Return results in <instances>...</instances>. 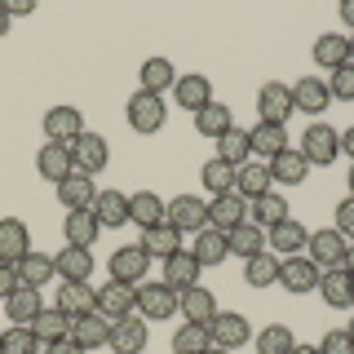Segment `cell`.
Listing matches in <instances>:
<instances>
[{
    "label": "cell",
    "instance_id": "91938a15",
    "mask_svg": "<svg viewBox=\"0 0 354 354\" xmlns=\"http://www.w3.org/2000/svg\"><path fill=\"white\" fill-rule=\"evenodd\" d=\"M346 270L354 274V243H350V252H346Z\"/></svg>",
    "mask_w": 354,
    "mask_h": 354
},
{
    "label": "cell",
    "instance_id": "8fae6325",
    "mask_svg": "<svg viewBox=\"0 0 354 354\" xmlns=\"http://www.w3.org/2000/svg\"><path fill=\"white\" fill-rule=\"evenodd\" d=\"M71 341H75L84 354H88V350H102L106 341H111V319L97 315V310H88V315L71 319Z\"/></svg>",
    "mask_w": 354,
    "mask_h": 354
},
{
    "label": "cell",
    "instance_id": "003e7915",
    "mask_svg": "<svg viewBox=\"0 0 354 354\" xmlns=\"http://www.w3.org/2000/svg\"><path fill=\"white\" fill-rule=\"evenodd\" d=\"M0 341H5V332H0Z\"/></svg>",
    "mask_w": 354,
    "mask_h": 354
},
{
    "label": "cell",
    "instance_id": "b9f144b4",
    "mask_svg": "<svg viewBox=\"0 0 354 354\" xmlns=\"http://www.w3.org/2000/svg\"><path fill=\"white\" fill-rule=\"evenodd\" d=\"M213 350V332L208 324H182L173 337V354H208Z\"/></svg>",
    "mask_w": 354,
    "mask_h": 354
},
{
    "label": "cell",
    "instance_id": "3957f363",
    "mask_svg": "<svg viewBox=\"0 0 354 354\" xmlns=\"http://www.w3.org/2000/svg\"><path fill=\"white\" fill-rule=\"evenodd\" d=\"M306 252L319 270H341V266H346V252H350V239L341 235L337 226H328V230H315V235H310Z\"/></svg>",
    "mask_w": 354,
    "mask_h": 354
},
{
    "label": "cell",
    "instance_id": "6da1fadb",
    "mask_svg": "<svg viewBox=\"0 0 354 354\" xmlns=\"http://www.w3.org/2000/svg\"><path fill=\"white\" fill-rule=\"evenodd\" d=\"M124 120H129V129L133 133H142V138H151V133H160L164 124H169V106H164V97H155V93H133L129 97V106H124Z\"/></svg>",
    "mask_w": 354,
    "mask_h": 354
},
{
    "label": "cell",
    "instance_id": "603a6c76",
    "mask_svg": "<svg viewBox=\"0 0 354 354\" xmlns=\"http://www.w3.org/2000/svg\"><path fill=\"white\" fill-rule=\"evenodd\" d=\"M173 93H177V106L182 111H204L208 102H213V84H208V75H199V71H191V75H177V84H173Z\"/></svg>",
    "mask_w": 354,
    "mask_h": 354
},
{
    "label": "cell",
    "instance_id": "7bdbcfd3",
    "mask_svg": "<svg viewBox=\"0 0 354 354\" xmlns=\"http://www.w3.org/2000/svg\"><path fill=\"white\" fill-rule=\"evenodd\" d=\"M199 182H204V191L213 195V199H217V195H230V191H235V169H230L226 160H217V155H213V160L199 169Z\"/></svg>",
    "mask_w": 354,
    "mask_h": 354
},
{
    "label": "cell",
    "instance_id": "681fc988",
    "mask_svg": "<svg viewBox=\"0 0 354 354\" xmlns=\"http://www.w3.org/2000/svg\"><path fill=\"white\" fill-rule=\"evenodd\" d=\"M328 93H332V97H341V102H354V58H350L346 66H337V71H332Z\"/></svg>",
    "mask_w": 354,
    "mask_h": 354
},
{
    "label": "cell",
    "instance_id": "9c48e42d",
    "mask_svg": "<svg viewBox=\"0 0 354 354\" xmlns=\"http://www.w3.org/2000/svg\"><path fill=\"white\" fill-rule=\"evenodd\" d=\"M138 310V288L133 283H120V279H111L106 288H97V315H106L111 324L115 319H124Z\"/></svg>",
    "mask_w": 354,
    "mask_h": 354
},
{
    "label": "cell",
    "instance_id": "f5cc1de1",
    "mask_svg": "<svg viewBox=\"0 0 354 354\" xmlns=\"http://www.w3.org/2000/svg\"><path fill=\"white\" fill-rule=\"evenodd\" d=\"M22 288V279H18V266H5L0 261V301H9V297H14Z\"/></svg>",
    "mask_w": 354,
    "mask_h": 354
},
{
    "label": "cell",
    "instance_id": "816d5d0a",
    "mask_svg": "<svg viewBox=\"0 0 354 354\" xmlns=\"http://www.w3.org/2000/svg\"><path fill=\"white\" fill-rule=\"evenodd\" d=\"M337 230L354 243V195H346V199L337 204Z\"/></svg>",
    "mask_w": 354,
    "mask_h": 354
},
{
    "label": "cell",
    "instance_id": "6f0895ef",
    "mask_svg": "<svg viewBox=\"0 0 354 354\" xmlns=\"http://www.w3.org/2000/svg\"><path fill=\"white\" fill-rule=\"evenodd\" d=\"M341 22L354 31V0H341Z\"/></svg>",
    "mask_w": 354,
    "mask_h": 354
},
{
    "label": "cell",
    "instance_id": "be15d7a7",
    "mask_svg": "<svg viewBox=\"0 0 354 354\" xmlns=\"http://www.w3.org/2000/svg\"><path fill=\"white\" fill-rule=\"evenodd\" d=\"M208 354H230V350H221V346H213V350H208Z\"/></svg>",
    "mask_w": 354,
    "mask_h": 354
},
{
    "label": "cell",
    "instance_id": "d6a6232c",
    "mask_svg": "<svg viewBox=\"0 0 354 354\" xmlns=\"http://www.w3.org/2000/svg\"><path fill=\"white\" fill-rule=\"evenodd\" d=\"M40 310H44L40 288H27V283H22L18 292L5 301V315L14 319V324H22V328H31V324H36V315H40Z\"/></svg>",
    "mask_w": 354,
    "mask_h": 354
},
{
    "label": "cell",
    "instance_id": "03108f58",
    "mask_svg": "<svg viewBox=\"0 0 354 354\" xmlns=\"http://www.w3.org/2000/svg\"><path fill=\"white\" fill-rule=\"evenodd\" d=\"M350 58H354V36H350Z\"/></svg>",
    "mask_w": 354,
    "mask_h": 354
},
{
    "label": "cell",
    "instance_id": "8d00e7d4",
    "mask_svg": "<svg viewBox=\"0 0 354 354\" xmlns=\"http://www.w3.org/2000/svg\"><path fill=\"white\" fill-rule=\"evenodd\" d=\"M164 199L155 195V191H138V195H129V221H138L142 230H151V226H160L164 221Z\"/></svg>",
    "mask_w": 354,
    "mask_h": 354
},
{
    "label": "cell",
    "instance_id": "e0dca14e",
    "mask_svg": "<svg viewBox=\"0 0 354 354\" xmlns=\"http://www.w3.org/2000/svg\"><path fill=\"white\" fill-rule=\"evenodd\" d=\"M31 252V235H27V221L18 217H0V261L18 266Z\"/></svg>",
    "mask_w": 354,
    "mask_h": 354
},
{
    "label": "cell",
    "instance_id": "52a82bcc",
    "mask_svg": "<svg viewBox=\"0 0 354 354\" xmlns=\"http://www.w3.org/2000/svg\"><path fill=\"white\" fill-rule=\"evenodd\" d=\"M257 111H261V124H283V129H288V115L297 111V106H292V84H283V80L261 84Z\"/></svg>",
    "mask_w": 354,
    "mask_h": 354
},
{
    "label": "cell",
    "instance_id": "680465c9",
    "mask_svg": "<svg viewBox=\"0 0 354 354\" xmlns=\"http://www.w3.org/2000/svg\"><path fill=\"white\" fill-rule=\"evenodd\" d=\"M9 22H14V18H9V9H5V0H0V36H5V31H9Z\"/></svg>",
    "mask_w": 354,
    "mask_h": 354
},
{
    "label": "cell",
    "instance_id": "6125c7cd",
    "mask_svg": "<svg viewBox=\"0 0 354 354\" xmlns=\"http://www.w3.org/2000/svg\"><path fill=\"white\" fill-rule=\"evenodd\" d=\"M350 195H354V164H350Z\"/></svg>",
    "mask_w": 354,
    "mask_h": 354
},
{
    "label": "cell",
    "instance_id": "11a10c76",
    "mask_svg": "<svg viewBox=\"0 0 354 354\" xmlns=\"http://www.w3.org/2000/svg\"><path fill=\"white\" fill-rule=\"evenodd\" d=\"M9 18H22V14H31V9H36V5H31V0H9Z\"/></svg>",
    "mask_w": 354,
    "mask_h": 354
},
{
    "label": "cell",
    "instance_id": "ffe728a7",
    "mask_svg": "<svg viewBox=\"0 0 354 354\" xmlns=\"http://www.w3.org/2000/svg\"><path fill=\"white\" fill-rule=\"evenodd\" d=\"M62 235L71 248H93L97 235H102V221L93 217V208H75V213H66L62 221Z\"/></svg>",
    "mask_w": 354,
    "mask_h": 354
},
{
    "label": "cell",
    "instance_id": "bcb514c9",
    "mask_svg": "<svg viewBox=\"0 0 354 354\" xmlns=\"http://www.w3.org/2000/svg\"><path fill=\"white\" fill-rule=\"evenodd\" d=\"M142 248L151 252V257H173L177 248H182V235L169 226V221H160V226H151V230H142Z\"/></svg>",
    "mask_w": 354,
    "mask_h": 354
},
{
    "label": "cell",
    "instance_id": "f35d334b",
    "mask_svg": "<svg viewBox=\"0 0 354 354\" xmlns=\"http://www.w3.org/2000/svg\"><path fill=\"white\" fill-rule=\"evenodd\" d=\"M226 243H230V252L235 257H257V252H266V230L261 226H252V221H239L235 230H226Z\"/></svg>",
    "mask_w": 354,
    "mask_h": 354
},
{
    "label": "cell",
    "instance_id": "484cf974",
    "mask_svg": "<svg viewBox=\"0 0 354 354\" xmlns=\"http://www.w3.org/2000/svg\"><path fill=\"white\" fill-rule=\"evenodd\" d=\"M328 102H332V93H328V84L319 80V75H301V80L292 84V106L306 111V115H324Z\"/></svg>",
    "mask_w": 354,
    "mask_h": 354
},
{
    "label": "cell",
    "instance_id": "ba28073f",
    "mask_svg": "<svg viewBox=\"0 0 354 354\" xmlns=\"http://www.w3.org/2000/svg\"><path fill=\"white\" fill-rule=\"evenodd\" d=\"M319 279H324V270H319L310 257H279V283L288 288V292H315Z\"/></svg>",
    "mask_w": 354,
    "mask_h": 354
},
{
    "label": "cell",
    "instance_id": "5bb4252c",
    "mask_svg": "<svg viewBox=\"0 0 354 354\" xmlns=\"http://www.w3.org/2000/svg\"><path fill=\"white\" fill-rule=\"evenodd\" d=\"M208 332H213V346H221V350H239L243 341L252 337L248 319L235 315V310H217V319L208 324Z\"/></svg>",
    "mask_w": 354,
    "mask_h": 354
},
{
    "label": "cell",
    "instance_id": "9a60e30c",
    "mask_svg": "<svg viewBox=\"0 0 354 354\" xmlns=\"http://www.w3.org/2000/svg\"><path fill=\"white\" fill-rule=\"evenodd\" d=\"M93 266H97L93 252H88V248H71V243L53 257V270H58L62 283H88V279H93Z\"/></svg>",
    "mask_w": 354,
    "mask_h": 354
},
{
    "label": "cell",
    "instance_id": "4316f807",
    "mask_svg": "<svg viewBox=\"0 0 354 354\" xmlns=\"http://www.w3.org/2000/svg\"><path fill=\"white\" fill-rule=\"evenodd\" d=\"M319 297L332 306V310H350L354 306V274L341 266V270H324L319 279Z\"/></svg>",
    "mask_w": 354,
    "mask_h": 354
},
{
    "label": "cell",
    "instance_id": "1f68e13d",
    "mask_svg": "<svg viewBox=\"0 0 354 354\" xmlns=\"http://www.w3.org/2000/svg\"><path fill=\"white\" fill-rule=\"evenodd\" d=\"M195 261L199 266H221V261H226L230 257V243H226V230H217V226H204V230H199V235H195Z\"/></svg>",
    "mask_w": 354,
    "mask_h": 354
},
{
    "label": "cell",
    "instance_id": "f546056e",
    "mask_svg": "<svg viewBox=\"0 0 354 354\" xmlns=\"http://www.w3.org/2000/svg\"><path fill=\"white\" fill-rule=\"evenodd\" d=\"M58 310L66 319H80L88 310H97V288L88 283H58Z\"/></svg>",
    "mask_w": 354,
    "mask_h": 354
},
{
    "label": "cell",
    "instance_id": "277c9868",
    "mask_svg": "<svg viewBox=\"0 0 354 354\" xmlns=\"http://www.w3.org/2000/svg\"><path fill=\"white\" fill-rule=\"evenodd\" d=\"M106 270H111V279H120V283H147V270H151V252L142 248V243H124V248H115L111 252V261H106Z\"/></svg>",
    "mask_w": 354,
    "mask_h": 354
},
{
    "label": "cell",
    "instance_id": "f907efd6",
    "mask_svg": "<svg viewBox=\"0 0 354 354\" xmlns=\"http://www.w3.org/2000/svg\"><path fill=\"white\" fill-rule=\"evenodd\" d=\"M319 354H354V341L346 328H332L324 332V341H319Z\"/></svg>",
    "mask_w": 354,
    "mask_h": 354
},
{
    "label": "cell",
    "instance_id": "e575fe53",
    "mask_svg": "<svg viewBox=\"0 0 354 354\" xmlns=\"http://www.w3.org/2000/svg\"><path fill=\"white\" fill-rule=\"evenodd\" d=\"M270 177H274V182H283V186H301L306 177H310L306 155H301V151H292V147L279 151V155L270 160Z\"/></svg>",
    "mask_w": 354,
    "mask_h": 354
},
{
    "label": "cell",
    "instance_id": "83f0119b",
    "mask_svg": "<svg viewBox=\"0 0 354 354\" xmlns=\"http://www.w3.org/2000/svg\"><path fill=\"white\" fill-rule=\"evenodd\" d=\"M138 80H142V84H138L142 93L164 97V93L177 84V66H173L169 58H147V62H142V71H138Z\"/></svg>",
    "mask_w": 354,
    "mask_h": 354
},
{
    "label": "cell",
    "instance_id": "8992f818",
    "mask_svg": "<svg viewBox=\"0 0 354 354\" xmlns=\"http://www.w3.org/2000/svg\"><path fill=\"white\" fill-rule=\"evenodd\" d=\"M71 160H75V173H102L106 164H111V147H106V138L102 133H80V138L71 142Z\"/></svg>",
    "mask_w": 354,
    "mask_h": 354
},
{
    "label": "cell",
    "instance_id": "ab89813d",
    "mask_svg": "<svg viewBox=\"0 0 354 354\" xmlns=\"http://www.w3.org/2000/svg\"><path fill=\"white\" fill-rule=\"evenodd\" d=\"M235 129V115H230V106H221V102H208L204 111H195V133L199 138H221V133H230Z\"/></svg>",
    "mask_w": 354,
    "mask_h": 354
},
{
    "label": "cell",
    "instance_id": "74e56055",
    "mask_svg": "<svg viewBox=\"0 0 354 354\" xmlns=\"http://www.w3.org/2000/svg\"><path fill=\"white\" fill-rule=\"evenodd\" d=\"M31 332L40 337V346H53V341L71 337V319H66L58 306H44L40 315H36V324H31Z\"/></svg>",
    "mask_w": 354,
    "mask_h": 354
},
{
    "label": "cell",
    "instance_id": "d6986e66",
    "mask_svg": "<svg viewBox=\"0 0 354 354\" xmlns=\"http://www.w3.org/2000/svg\"><path fill=\"white\" fill-rule=\"evenodd\" d=\"M53 191H58V204L66 208V213H75V208H93V199H97V186H93V177H88V173L62 177Z\"/></svg>",
    "mask_w": 354,
    "mask_h": 354
},
{
    "label": "cell",
    "instance_id": "836d02e7",
    "mask_svg": "<svg viewBox=\"0 0 354 354\" xmlns=\"http://www.w3.org/2000/svg\"><path fill=\"white\" fill-rule=\"evenodd\" d=\"M248 147L257 151L261 160H274L279 151H288V129L283 124H261L257 120V124L248 129Z\"/></svg>",
    "mask_w": 354,
    "mask_h": 354
},
{
    "label": "cell",
    "instance_id": "d590c367",
    "mask_svg": "<svg viewBox=\"0 0 354 354\" xmlns=\"http://www.w3.org/2000/svg\"><path fill=\"white\" fill-rule=\"evenodd\" d=\"M93 217L102 221L106 230L124 226V221H129V195H124V191H97V199H93Z\"/></svg>",
    "mask_w": 354,
    "mask_h": 354
},
{
    "label": "cell",
    "instance_id": "5b68a950",
    "mask_svg": "<svg viewBox=\"0 0 354 354\" xmlns=\"http://www.w3.org/2000/svg\"><path fill=\"white\" fill-rule=\"evenodd\" d=\"M164 221L177 230V235H186V230H204L208 226V199H199V195H177L169 208H164Z\"/></svg>",
    "mask_w": 354,
    "mask_h": 354
},
{
    "label": "cell",
    "instance_id": "9f6ffc18",
    "mask_svg": "<svg viewBox=\"0 0 354 354\" xmlns=\"http://www.w3.org/2000/svg\"><path fill=\"white\" fill-rule=\"evenodd\" d=\"M341 155H350V164H354V124L341 133Z\"/></svg>",
    "mask_w": 354,
    "mask_h": 354
},
{
    "label": "cell",
    "instance_id": "ee69618b",
    "mask_svg": "<svg viewBox=\"0 0 354 354\" xmlns=\"http://www.w3.org/2000/svg\"><path fill=\"white\" fill-rule=\"evenodd\" d=\"M252 346H257V354H292L297 337H292L288 324H270V328H261L257 337H252Z\"/></svg>",
    "mask_w": 354,
    "mask_h": 354
},
{
    "label": "cell",
    "instance_id": "ac0fdd59",
    "mask_svg": "<svg viewBox=\"0 0 354 354\" xmlns=\"http://www.w3.org/2000/svg\"><path fill=\"white\" fill-rule=\"evenodd\" d=\"M115 354H147V324L142 319H133V315H124V319H115L111 324V341H106Z\"/></svg>",
    "mask_w": 354,
    "mask_h": 354
},
{
    "label": "cell",
    "instance_id": "f6af8a7d",
    "mask_svg": "<svg viewBox=\"0 0 354 354\" xmlns=\"http://www.w3.org/2000/svg\"><path fill=\"white\" fill-rule=\"evenodd\" d=\"M53 274H58V270H53V257H44V252H36V248L18 261V279L27 283V288H44Z\"/></svg>",
    "mask_w": 354,
    "mask_h": 354
},
{
    "label": "cell",
    "instance_id": "30bf717a",
    "mask_svg": "<svg viewBox=\"0 0 354 354\" xmlns=\"http://www.w3.org/2000/svg\"><path fill=\"white\" fill-rule=\"evenodd\" d=\"M36 173L44 177V182H53V186H58L62 177H71V173H75L71 147H66V142H44L40 155H36Z\"/></svg>",
    "mask_w": 354,
    "mask_h": 354
},
{
    "label": "cell",
    "instance_id": "d4e9b609",
    "mask_svg": "<svg viewBox=\"0 0 354 354\" xmlns=\"http://www.w3.org/2000/svg\"><path fill=\"white\" fill-rule=\"evenodd\" d=\"M310 58H315V66H324V71L346 66L350 62V36H341V31H324V36L315 40V49H310Z\"/></svg>",
    "mask_w": 354,
    "mask_h": 354
},
{
    "label": "cell",
    "instance_id": "4dcf8cb0",
    "mask_svg": "<svg viewBox=\"0 0 354 354\" xmlns=\"http://www.w3.org/2000/svg\"><path fill=\"white\" fill-rule=\"evenodd\" d=\"M270 186H274L270 164H239V169H235V191L248 199V204H252V199H261Z\"/></svg>",
    "mask_w": 354,
    "mask_h": 354
},
{
    "label": "cell",
    "instance_id": "60d3db41",
    "mask_svg": "<svg viewBox=\"0 0 354 354\" xmlns=\"http://www.w3.org/2000/svg\"><path fill=\"white\" fill-rule=\"evenodd\" d=\"M243 283H248V288H270V283H279V257H274L270 248L257 252V257H248V261H243Z\"/></svg>",
    "mask_w": 354,
    "mask_h": 354
},
{
    "label": "cell",
    "instance_id": "2e32d148",
    "mask_svg": "<svg viewBox=\"0 0 354 354\" xmlns=\"http://www.w3.org/2000/svg\"><path fill=\"white\" fill-rule=\"evenodd\" d=\"M199 270H204V266L195 261L191 248H177L173 257H164V283H169L173 292H186V288H195V283H199Z\"/></svg>",
    "mask_w": 354,
    "mask_h": 354
},
{
    "label": "cell",
    "instance_id": "c3c4849f",
    "mask_svg": "<svg viewBox=\"0 0 354 354\" xmlns=\"http://www.w3.org/2000/svg\"><path fill=\"white\" fill-rule=\"evenodd\" d=\"M0 354H44V346H40V337H36L31 328L14 324V328H5V341H0Z\"/></svg>",
    "mask_w": 354,
    "mask_h": 354
},
{
    "label": "cell",
    "instance_id": "cb8c5ba5",
    "mask_svg": "<svg viewBox=\"0 0 354 354\" xmlns=\"http://www.w3.org/2000/svg\"><path fill=\"white\" fill-rule=\"evenodd\" d=\"M239 221H248V199H243L239 191L217 195L213 204H208V226H217V230H235Z\"/></svg>",
    "mask_w": 354,
    "mask_h": 354
},
{
    "label": "cell",
    "instance_id": "7dc6e473",
    "mask_svg": "<svg viewBox=\"0 0 354 354\" xmlns=\"http://www.w3.org/2000/svg\"><path fill=\"white\" fill-rule=\"evenodd\" d=\"M248 129H230L217 138V160H226L230 169H239V164H248Z\"/></svg>",
    "mask_w": 354,
    "mask_h": 354
},
{
    "label": "cell",
    "instance_id": "7c38bea8",
    "mask_svg": "<svg viewBox=\"0 0 354 354\" xmlns=\"http://www.w3.org/2000/svg\"><path fill=\"white\" fill-rule=\"evenodd\" d=\"M138 310H142V319H173L177 292L169 283H138Z\"/></svg>",
    "mask_w": 354,
    "mask_h": 354
},
{
    "label": "cell",
    "instance_id": "db71d44e",
    "mask_svg": "<svg viewBox=\"0 0 354 354\" xmlns=\"http://www.w3.org/2000/svg\"><path fill=\"white\" fill-rule=\"evenodd\" d=\"M44 354H84V350L75 346L71 337H66V341H53V346H44Z\"/></svg>",
    "mask_w": 354,
    "mask_h": 354
},
{
    "label": "cell",
    "instance_id": "4fadbf2b",
    "mask_svg": "<svg viewBox=\"0 0 354 354\" xmlns=\"http://www.w3.org/2000/svg\"><path fill=\"white\" fill-rule=\"evenodd\" d=\"M44 133H49V142H66V147H71V142L84 133L80 106H49L44 111Z\"/></svg>",
    "mask_w": 354,
    "mask_h": 354
},
{
    "label": "cell",
    "instance_id": "7402d4cb",
    "mask_svg": "<svg viewBox=\"0 0 354 354\" xmlns=\"http://www.w3.org/2000/svg\"><path fill=\"white\" fill-rule=\"evenodd\" d=\"M306 243H310V230H306L297 217H288V221H279V226L266 230V248L283 252V257H297V252H301Z\"/></svg>",
    "mask_w": 354,
    "mask_h": 354
},
{
    "label": "cell",
    "instance_id": "f1b7e54d",
    "mask_svg": "<svg viewBox=\"0 0 354 354\" xmlns=\"http://www.w3.org/2000/svg\"><path fill=\"white\" fill-rule=\"evenodd\" d=\"M288 217H292V208H288V199L274 195V191H266L261 199H252V204H248V221H252V226H261V230L279 226V221H288Z\"/></svg>",
    "mask_w": 354,
    "mask_h": 354
},
{
    "label": "cell",
    "instance_id": "94428289",
    "mask_svg": "<svg viewBox=\"0 0 354 354\" xmlns=\"http://www.w3.org/2000/svg\"><path fill=\"white\" fill-rule=\"evenodd\" d=\"M292 354H319V346H297Z\"/></svg>",
    "mask_w": 354,
    "mask_h": 354
},
{
    "label": "cell",
    "instance_id": "44dd1931",
    "mask_svg": "<svg viewBox=\"0 0 354 354\" xmlns=\"http://www.w3.org/2000/svg\"><path fill=\"white\" fill-rule=\"evenodd\" d=\"M177 310H182L186 324H213V319H217V301H213V292H208L204 283L177 292Z\"/></svg>",
    "mask_w": 354,
    "mask_h": 354
},
{
    "label": "cell",
    "instance_id": "e7e4bbea",
    "mask_svg": "<svg viewBox=\"0 0 354 354\" xmlns=\"http://www.w3.org/2000/svg\"><path fill=\"white\" fill-rule=\"evenodd\" d=\"M346 332H350V341H354V319H350V328H346Z\"/></svg>",
    "mask_w": 354,
    "mask_h": 354
},
{
    "label": "cell",
    "instance_id": "7a4b0ae2",
    "mask_svg": "<svg viewBox=\"0 0 354 354\" xmlns=\"http://www.w3.org/2000/svg\"><path fill=\"white\" fill-rule=\"evenodd\" d=\"M301 155H306L310 169H315V164H319V169H328V164L341 155V133L332 129V124H324V120H315V124L301 133Z\"/></svg>",
    "mask_w": 354,
    "mask_h": 354
}]
</instances>
